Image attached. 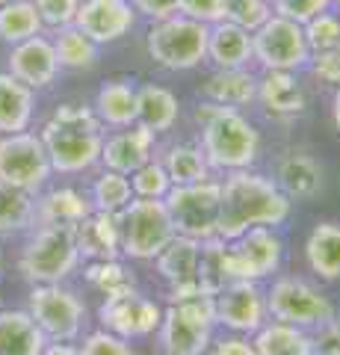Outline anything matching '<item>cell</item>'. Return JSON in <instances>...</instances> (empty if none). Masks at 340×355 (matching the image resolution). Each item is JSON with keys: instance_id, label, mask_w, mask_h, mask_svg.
I'll list each match as a JSON object with an SVG mask.
<instances>
[{"instance_id": "1", "label": "cell", "mask_w": 340, "mask_h": 355, "mask_svg": "<svg viewBox=\"0 0 340 355\" xmlns=\"http://www.w3.org/2000/svg\"><path fill=\"white\" fill-rule=\"evenodd\" d=\"M222 202H219V231L216 237L234 240L255 225L278 228L290 219L293 202L278 190L269 175L255 169L225 172L222 181Z\"/></svg>"}, {"instance_id": "2", "label": "cell", "mask_w": 340, "mask_h": 355, "mask_svg": "<svg viewBox=\"0 0 340 355\" xmlns=\"http://www.w3.org/2000/svg\"><path fill=\"white\" fill-rule=\"evenodd\" d=\"M193 116L199 125V148L211 172L225 175L237 169H255L260 160V130L251 125L243 110L202 101Z\"/></svg>"}, {"instance_id": "3", "label": "cell", "mask_w": 340, "mask_h": 355, "mask_svg": "<svg viewBox=\"0 0 340 355\" xmlns=\"http://www.w3.org/2000/svg\"><path fill=\"white\" fill-rule=\"evenodd\" d=\"M207 24L184 15L151 21L145 33V51L154 65L166 71H193L207 62Z\"/></svg>"}, {"instance_id": "4", "label": "cell", "mask_w": 340, "mask_h": 355, "mask_svg": "<svg viewBox=\"0 0 340 355\" xmlns=\"http://www.w3.org/2000/svg\"><path fill=\"white\" fill-rule=\"evenodd\" d=\"M216 308L213 296H193L184 302H169L160 320V349L163 355H204L213 343Z\"/></svg>"}, {"instance_id": "5", "label": "cell", "mask_w": 340, "mask_h": 355, "mask_svg": "<svg viewBox=\"0 0 340 355\" xmlns=\"http://www.w3.org/2000/svg\"><path fill=\"white\" fill-rule=\"evenodd\" d=\"M80 252L71 225H42L21 252L18 270L30 284H60L78 270Z\"/></svg>"}, {"instance_id": "6", "label": "cell", "mask_w": 340, "mask_h": 355, "mask_svg": "<svg viewBox=\"0 0 340 355\" xmlns=\"http://www.w3.org/2000/svg\"><path fill=\"white\" fill-rule=\"evenodd\" d=\"M122 254L130 261H154L175 237L172 216L163 198H130V205L118 214Z\"/></svg>"}, {"instance_id": "7", "label": "cell", "mask_w": 340, "mask_h": 355, "mask_svg": "<svg viewBox=\"0 0 340 355\" xmlns=\"http://www.w3.org/2000/svg\"><path fill=\"white\" fill-rule=\"evenodd\" d=\"M166 210L172 216L175 234L193 240H211L219 231V202H222V184L216 178L195 184L172 187L166 193Z\"/></svg>"}, {"instance_id": "8", "label": "cell", "mask_w": 340, "mask_h": 355, "mask_svg": "<svg viewBox=\"0 0 340 355\" xmlns=\"http://www.w3.org/2000/svg\"><path fill=\"white\" fill-rule=\"evenodd\" d=\"M101 128L104 125H74V121L48 119L39 137L45 142L51 169L60 175H80L101 163Z\"/></svg>"}, {"instance_id": "9", "label": "cell", "mask_w": 340, "mask_h": 355, "mask_svg": "<svg viewBox=\"0 0 340 355\" xmlns=\"http://www.w3.org/2000/svg\"><path fill=\"white\" fill-rule=\"evenodd\" d=\"M251 62H258L260 71L308 69L311 48L302 24L281 15H269L258 30H251Z\"/></svg>"}, {"instance_id": "10", "label": "cell", "mask_w": 340, "mask_h": 355, "mask_svg": "<svg viewBox=\"0 0 340 355\" xmlns=\"http://www.w3.org/2000/svg\"><path fill=\"white\" fill-rule=\"evenodd\" d=\"M267 311H269V320H281V323L299 326L305 331L337 317V308L332 299L323 296L305 279H296V275H278L267 287Z\"/></svg>"}, {"instance_id": "11", "label": "cell", "mask_w": 340, "mask_h": 355, "mask_svg": "<svg viewBox=\"0 0 340 355\" xmlns=\"http://www.w3.org/2000/svg\"><path fill=\"white\" fill-rule=\"evenodd\" d=\"M51 160L39 133L18 130L0 137V184L18 187L24 193H39L51 178Z\"/></svg>"}, {"instance_id": "12", "label": "cell", "mask_w": 340, "mask_h": 355, "mask_svg": "<svg viewBox=\"0 0 340 355\" xmlns=\"http://www.w3.org/2000/svg\"><path fill=\"white\" fill-rule=\"evenodd\" d=\"M27 311L48 340H74L86 323V305L60 284H33Z\"/></svg>"}, {"instance_id": "13", "label": "cell", "mask_w": 340, "mask_h": 355, "mask_svg": "<svg viewBox=\"0 0 340 355\" xmlns=\"http://www.w3.org/2000/svg\"><path fill=\"white\" fill-rule=\"evenodd\" d=\"M228 254H231L234 279L263 282L281 270L284 261V240L276 228L255 225L243 231L240 237L228 240Z\"/></svg>"}, {"instance_id": "14", "label": "cell", "mask_w": 340, "mask_h": 355, "mask_svg": "<svg viewBox=\"0 0 340 355\" xmlns=\"http://www.w3.org/2000/svg\"><path fill=\"white\" fill-rule=\"evenodd\" d=\"M160 320H163V308L154 299L142 296L136 287L104 296L101 308H98V323H101V329L113 331V335L125 338V340L154 335L160 329Z\"/></svg>"}, {"instance_id": "15", "label": "cell", "mask_w": 340, "mask_h": 355, "mask_svg": "<svg viewBox=\"0 0 340 355\" xmlns=\"http://www.w3.org/2000/svg\"><path fill=\"white\" fill-rule=\"evenodd\" d=\"M213 308H216V326L246 338H251L269 320L267 291L260 287V282H246V279L228 282L213 296Z\"/></svg>"}, {"instance_id": "16", "label": "cell", "mask_w": 340, "mask_h": 355, "mask_svg": "<svg viewBox=\"0 0 340 355\" xmlns=\"http://www.w3.org/2000/svg\"><path fill=\"white\" fill-rule=\"evenodd\" d=\"M199 249H202V240L175 234L169 240V246L154 258L160 279L169 284V296H166L169 302H184V299L202 296V291H199Z\"/></svg>"}, {"instance_id": "17", "label": "cell", "mask_w": 340, "mask_h": 355, "mask_svg": "<svg viewBox=\"0 0 340 355\" xmlns=\"http://www.w3.org/2000/svg\"><path fill=\"white\" fill-rule=\"evenodd\" d=\"M74 27L95 44H113L136 27V9L130 0H80Z\"/></svg>"}, {"instance_id": "18", "label": "cell", "mask_w": 340, "mask_h": 355, "mask_svg": "<svg viewBox=\"0 0 340 355\" xmlns=\"http://www.w3.org/2000/svg\"><path fill=\"white\" fill-rule=\"evenodd\" d=\"M9 74L18 77L21 83H27L33 92L48 89L60 74V60L57 51H53V42L39 33V36L27 42L12 44V51H9Z\"/></svg>"}, {"instance_id": "19", "label": "cell", "mask_w": 340, "mask_h": 355, "mask_svg": "<svg viewBox=\"0 0 340 355\" xmlns=\"http://www.w3.org/2000/svg\"><path fill=\"white\" fill-rule=\"evenodd\" d=\"M157 137L142 125H130V128H118L113 137L104 139L101 146V163L104 169L122 172V175H134L139 166H145L151 157H157Z\"/></svg>"}, {"instance_id": "20", "label": "cell", "mask_w": 340, "mask_h": 355, "mask_svg": "<svg viewBox=\"0 0 340 355\" xmlns=\"http://www.w3.org/2000/svg\"><path fill=\"white\" fill-rule=\"evenodd\" d=\"M269 119H296L308 110V92L299 71H263L258 77V98Z\"/></svg>"}, {"instance_id": "21", "label": "cell", "mask_w": 340, "mask_h": 355, "mask_svg": "<svg viewBox=\"0 0 340 355\" xmlns=\"http://www.w3.org/2000/svg\"><path fill=\"white\" fill-rule=\"evenodd\" d=\"M278 190L290 198V202H308V198L320 196L323 190V166L316 163L308 151L293 148L281 154L276 163V178Z\"/></svg>"}, {"instance_id": "22", "label": "cell", "mask_w": 340, "mask_h": 355, "mask_svg": "<svg viewBox=\"0 0 340 355\" xmlns=\"http://www.w3.org/2000/svg\"><path fill=\"white\" fill-rule=\"evenodd\" d=\"M74 243L86 261H113L122 254V234H118V214L92 210L74 225Z\"/></svg>"}, {"instance_id": "23", "label": "cell", "mask_w": 340, "mask_h": 355, "mask_svg": "<svg viewBox=\"0 0 340 355\" xmlns=\"http://www.w3.org/2000/svg\"><path fill=\"white\" fill-rule=\"evenodd\" d=\"M199 92L211 104L243 110L249 104H255L258 98V74L249 69H216L213 74L204 77Z\"/></svg>"}, {"instance_id": "24", "label": "cell", "mask_w": 340, "mask_h": 355, "mask_svg": "<svg viewBox=\"0 0 340 355\" xmlns=\"http://www.w3.org/2000/svg\"><path fill=\"white\" fill-rule=\"evenodd\" d=\"M181 119V101L172 89L160 83H142L136 86V125L145 130L169 133Z\"/></svg>"}, {"instance_id": "25", "label": "cell", "mask_w": 340, "mask_h": 355, "mask_svg": "<svg viewBox=\"0 0 340 355\" xmlns=\"http://www.w3.org/2000/svg\"><path fill=\"white\" fill-rule=\"evenodd\" d=\"M207 60L216 69H249L251 33L231 24V21H216L207 30Z\"/></svg>"}, {"instance_id": "26", "label": "cell", "mask_w": 340, "mask_h": 355, "mask_svg": "<svg viewBox=\"0 0 340 355\" xmlns=\"http://www.w3.org/2000/svg\"><path fill=\"white\" fill-rule=\"evenodd\" d=\"M305 261L323 282L340 279V222H316L305 240Z\"/></svg>"}, {"instance_id": "27", "label": "cell", "mask_w": 340, "mask_h": 355, "mask_svg": "<svg viewBox=\"0 0 340 355\" xmlns=\"http://www.w3.org/2000/svg\"><path fill=\"white\" fill-rule=\"evenodd\" d=\"M36 113V92L9 71H0V133L27 130Z\"/></svg>"}, {"instance_id": "28", "label": "cell", "mask_w": 340, "mask_h": 355, "mask_svg": "<svg viewBox=\"0 0 340 355\" xmlns=\"http://www.w3.org/2000/svg\"><path fill=\"white\" fill-rule=\"evenodd\" d=\"M95 116L107 128L136 125V86L130 80H107L95 95Z\"/></svg>"}, {"instance_id": "29", "label": "cell", "mask_w": 340, "mask_h": 355, "mask_svg": "<svg viewBox=\"0 0 340 355\" xmlns=\"http://www.w3.org/2000/svg\"><path fill=\"white\" fill-rule=\"evenodd\" d=\"M45 343L30 311H0V355H42Z\"/></svg>"}, {"instance_id": "30", "label": "cell", "mask_w": 340, "mask_h": 355, "mask_svg": "<svg viewBox=\"0 0 340 355\" xmlns=\"http://www.w3.org/2000/svg\"><path fill=\"white\" fill-rule=\"evenodd\" d=\"M251 347L258 355H314L311 331L281 323V320H267L251 335Z\"/></svg>"}, {"instance_id": "31", "label": "cell", "mask_w": 340, "mask_h": 355, "mask_svg": "<svg viewBox=\"0 0 340 355\" xmlns=\"http://www.w3.org/2000/svg\"><path fill=\"white\" fill-rule=\"evenodd\" d=\"M89 214H92V202L83 193L71 190V187L51 190L36 202V219L42 225H71L74 228Z\"/></svg>"}, {"instance_id": "32", "label": "cell", "mask_w": 340, "mask_h": 355, "mask_svg": "<svg viewBox=\"0 0 340 355\" xmlns=\"http://www.w3.org/2000/svg\"><path fill=\"white\" fill-rule=\"evenodd\" d=\"M160 163H163V169H166L172 187L195 184V181L213 178L211 166H207L204 154L199 148V142H175V146H169L160 154Z\"/></svg>"}, {"instance_id": "33", "label": "cell", "mask_w": 340, "mask_h": 355, "mask_svg": "<svg viewBox=\"0 0 340 355\" xmlns=\"http://www.w3.org/2000/svg\"><path fill=\"white\" fill-rule=\"evenodd\" d=\"M228 282H234L228 240H222V237L202 240V249H199V291L204 296H216Z\"/></svg>"}, {"instance_id": "34", "label": "cell", "mask_w": 340, "mask_h": 355, "mask_svg": "<svg viewBox=\"0 0 340 355\" xmlns=\"http://www.w3.org/2000/svg\"><path fill=\"white\" fill-rule=\"evenodd\" d=\"M53 42V51H57V60H60V69H74V71H83V69H95L98 65V48L83 30H78L74 24H65L57 30V36L51 39Z\"/></svg>"}, {"instance_id": "35", "label": "cell", "mask_w": 340, "mask_h": 355, "mask_svg": "<svg viewBox=\"0 0 340 355\" xmlns=\"http://www.w3.org/2000/svg\"><path fill=\"white\" fill-rule=\"evenodd\" d=\"M42 30H45V24H42L33 0H9L0 6V42L18 44L39 36Z\"/></svg>"}, {"instance_id": "36", "label": "cell", "mask_w": 340, "mask_h": 355, "mask_svg": "<svg viewBox=\"0 0 340 355\" xmlns=\"http://www.w3.org/2000/svg\"><path fill=\"white\" fill-rule=\"evenodd\" d=\"M36 219V202L33 196L18 187L0 184V234H15L33 225Z\"/></svg>"}, {"instance_id": "37", "label": "cell", "mask_w": 340, "mask_h": 355, "mask_svg": "<svg viewBox=\"0 0 340 355\" xmlns=\"http://www.w3.org/2000/svg\"><path fill=\"white\" fill-rule=\"evenodd\" d=\"M134 198V187L130 178L122 172L104 169L92 184V210H104V214H122Z\"/></svg>"}, {"instance_id": "38", "label": "cell", "mask_w": 340, "mask_h": 355, "mask_svg": "<svg viewBox=\"0 0 340 355\" xmlns=\"http://www.w3.org/2000/svg\"><path fill=\"white\" fill-rule=\"evenodd\" d=\"M83 275H86V282H89V287H95L101 296L136 287L134 272H130L118 258H113V261H89V266L83 270Z\"/></svg>"}, {"instance_id": "39", "label": "cell", "mask_w": 340, "mask_h": 355, "mask_svg": "<svg viewBox=\"0 0 340 355\" xmlns=\"http://www.w3.org/2000/svg\"><path fill=\"white\" fill-rule=\"evenodd\" d=\"M130 178V187H134V196L136 198H166V193L172 190V181L166 169H163L160 157H151L145 166H139V169Z\"/></svg>"}, {"instance_id": "40", "label": "cell", "mask_w": 340, "mask_h": 355, "mask_svg": "<svg viewBox=\"0 0 340 355\" xmlns=\"http://www.w3.org/2000/svg\"><path fill=\"white\" fill-rule=\"evenodd\" d=\"M272 15L269 0H222V21L243 27V30H258L263 21Z\"/></svg>"}, {"instance_id": "41", "label": "cell", "mask_w": 340, "mask_h": 355, "mask_svg": "<svg viewBox=\"0 0 340 355\" xmlns=\"http://www.w3.org/2000/svg\"><path fill=\"white\" fill-rule=\"evenodd\" d=\"M302 30H305V39H308L311 53L334 48V44H340V12L325 9V12L314 15L308 24H302Z\"/></svg>"}, {"instance_id": "42", "label": "cell", "mask_w": 340, "mask_h": 355, "mask_svg": "<svg viewBox=\"0 0 340 355\" xmlns=\"http://www.w3.org/2000/svg\"><path fill=\"white\" fill-rule=\"evenodd\" d=\"M272 3V15L290 18L296 24H308L314 15L332 9V0H269Z\"/></svg>"}, {"instance_id": "43", "label": "cell", "mask_w": 340, "mask_h": 355, "mask_svg": "<svg viewBox=\"0 0 340 355\" xmlns=\"http://www.w3.org/2000/svg\"><path fill=\"white\" fill-rule=\"evenodd\" d=\"M33 6H36L42 24L51 30H60L65 24H74L80 0H33Z\"/></svg>"}, {"instance_id": "44", "label": "cell", "mask_w": 340, "mask_h": 355, "mask_svg": "<svg viewBox=\"0 0 340 355\" xmlns=\"http://www.w3.org/2000/svg\"><path fill=\"white\" fill-rule=\"evenodd\" d=\"M80 355H134V349H130V343L125 338H118L107 329H98L83 338Z\"/></svg>"}, {"instance_id": "45", "label": "cell", "mask_w": 340, "mask_h": 355, "mask_svg": "<svg viewBox=\"0 0 340 355\" xmlns=\"http://www.w3.org/2000/svg\"><path fill=\"white\" fill-rule=\"evenodd\" d=\"M308 69L314 71V77L320 83L340 86V44H334V48H328V51H320V53H311Z\"/></svg>"}, {"instance_id": "46", "label": "cell", "mask_w": 340, "mask_h": 355, "mask_svg": "<svg viewBox=\"0 0 340 355\" xmlns=\"http://www.w3.org/2000/svg\"><path fill=\"white\" fill-rule=\"evenodd\" d=\"M178 15L211 27L222 21V0H178Z\"/></svg>"}, {"instance_id": "47", "label": "cell", "mask_w": 340, "mask_h": 355, "mask_svg": "<svg viewBox=\"0 0 340 355\" xmlns=\"http://www.w3.org/2000/svg\"><path fill=\"white\" fill-rule=\"evenodd\" d=\"M314 355H340V317L325 320L323 326L311 329Z\"/></svg>"}, {"instance_id": "48", "label": "cell", "mask_w": 340, "mask_h": 355, "mask_svg": "<svg viewBox=\"0 0 340 355\" xmlns=\"http://www.w3.org/2000/svg\"><path fill=\"white\" fill-rule=\"evenodd\" d=\"M136 15H145L148 21H160L178 12V0H130Z\"/></svg>"}, {"instance_id": "49", "label": "cell", "mask_w": 340, "mask_h": 355, "mask_svg": "<svg viewBox=\"0 0 340 355\" xmlns=\"http://www.w3.org/2000/svg\"><path fill=\"white\" fill-rule=\"evenodd\" d=\"M211 355H258V352L251 347V338L228 335V338H219L216 343H211Z\"/></svg>"}, {"instance_id": "50", "label": "cell", "mask_w": 340, "mask_h": 355, "mask_svg": "<svg viewBox=\"0 0 340 355\" xmlns=\"http://www.w3.org/2000/svg\"><path fill=\"white\" fill-rule=\"evenodd\" d=\"M42 355H80V347H74L71 340H51L45 343Z\"/></svg>"}, {"instance_id": "51", "label": "cell", "mask_w": 340, "mask_h": 355, "mask_svg": "<svg viewBox=\"0 0 340 355\" xmlns=\"http://www.w3.org/2000/svg\"><path fill=\"white\" fill-rule=\"evenodd\" d=\"M332 121H334V130L340 137V86H334V95H332Z\"/></svg>"}, {"instance_id": "52", "label": "cell", "mask_w": 340, "mask_h": 355, "mask_svg": "<svg viewBox=\"0 0 340 355\" xmlns=\"http://www.w3.org/2000/svg\"><path fill=\"white\" fill-rule=\"evenodd\" d=\"M332 6H340V0H332Z\"/></svg>"}, {"instance_id": "53", "label": "cell", "mask_w": 340, "mask_h": 355, "mask_svg": "<svg viewBox=\"0 0 340 355\" xmlns=\"http://www.w3.org/2000/svg\"><path fill=\"white\" fill-rule=\"evenodd\" d=\"M3 3H9V0H0V6H3Z\"/></svg>"}]
</instances>
